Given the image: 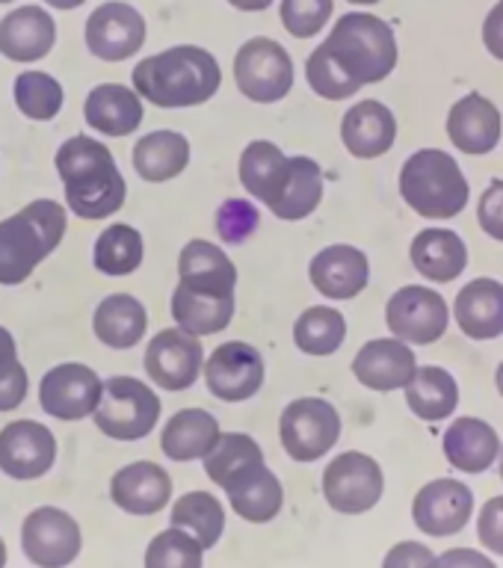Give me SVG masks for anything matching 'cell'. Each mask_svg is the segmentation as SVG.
<instances>
[{
    "label": "cell",
    "instance_id": "obj_7",
    "mask_svg": "<svg viewBox=\"0 0 503 568\" xmlns=\"http://www.w3.org/2000/svg\"><path fill=\"white\" fill-rule=\"evenodd\" d=\"M279 438L293 462H318L341 438V415L320 397L293 399L279 417Z\"/></svg>",
    "mask_w": 503,
    "mask_h": 568
},
{
    "label": "cell",
    "instance_id": "obj_33",
    "mask_svg": "<svg viewBox=\"0 0 503 568\" xmlns=\"http://www.w3.org/2000/svg\"><path fill=\"white\" fill-rule=\"evenodd\" d=\"M225 495H229L231 509L249 524L273 521L284 506L282 479L275 477L266 465L249 470L247 477L238 479Z\"/></svg>",
    "mask_w": 503,
    "mask_h": 568
},
{
    "label": "cell",
    "instance_id": "obj_2",
    "mask_svg": "<svg viewBox=\"0 0 503 568\" xmlns=\"http://www.w3.org/2000/svg\"><path fill=\"white\" fill-rule=\"evenodd\" d=\"M131 78L133 89L145 101L163 110H178L211 101L222 83V71L211 51L195 44H175L137 62Z\"/></svg>",
    "mask_w": 503,
    "mask_h": 568
},
{
    "label": "cell",
    "instance_id": "obj_15",
    "mask_svg": "<svg viewBox=\"0 0 503 568\" xmlns=\"http://www.w3.org/2000/svg\"><path fill=\"white\" fill-rule=\"evenodd\" d=\"M145 373L163 390H187L204 373L202 341L184 328H163L145 346Z\"/></svg>",
    "mask_w": 503,
    "mask_h": 568
},
{
    "label": "cell",
    "instance_id": "obj_12",
    "mask_svg": "<svg viewBox=\"0 0 503 568\" xmlns=\"http://www.w3.org/2000/svg\"><path fill=\"white\" fill-rule=\"evenodd\" d=\"M266 379L264 355L247 341H229L217 346L204 362V382L222 403H243L261 390Z\"/></svg>",
    "mask_w": 503,
    "mask_h": 568
},
{
    "label": "cell",
    "instance_id": "obj_38",
    "mask_svg": "<svg viewBox=\"0 0 503 568\" xmlns=\"http://www.w3.org/2000/svg\"><path fill=\"white\" fill-rule=\"evenodd\" d=\"M172 527H181L199 539L204 550L217 548L225 532V509L211 491H187L172 504Z\"/></svg>",
    "mask_w": 503,
    "mask_h": 568
},
{
    "label": "cell",
    "instance_id": "obj_27",
    "mask_svg": "<svg viewBox=\"0 0 503 568\" xmlns=\"http://www.w3.org/2000/svg\"><path fill=\"white\" fill-rule=\"evenodd\" d=\"M220 420L204 408H181L160 433V450L172 462L204 459L220 442Z\"/></svg>",
    "mask_w": 503,
    "mask_h": 568
},
{
    "label": "cell",
    "instance_id": "obj_1",
    "mask_svg": "<svg viewBox=\"0 0 503 568\" xmlns=\"http://www.w3.org/2000/svg\"><path fill=\"white\" fill-rule=\"evenodd\" d=\"M53 163L66 186V204L80 220H104L128 199V184L104 142L78 133L62 142Z\"/></svg>",
    "mask_w": 503,
    "mask_h": 568
},
{
    "label": "cell",
    "instance_id": "obj_51",
    "mask_svg": "<svg viewBox=\"0 0 503 568\" xmlns=\"http://www.w3.org/2000/svg\"><path fill=\"white\" fill-rule=\"evenodd\" d=\"M483 44L495 60L503 62V0L489 9L486 21H483Z\"/></svg>",
    "mask_w": 503,
    "mask_h": 568
},
{
    "label": "cell",
    "instance_id": "obj_8",
    "mask_svg": "<svg viewBox=\"0 0 503 568\" xmlns=\"http://www.w3.org/2000/svg\"><path fill=\"white\" fill-rule=\"evenodd\" d=\"M385 495V474L368 453L346 450L323 470V497L341 515H364Z\"/></svg>",
    "mask_w": 503,
    "mask_h": 568
},
{
    "label": "cell",
    "instance_id": "obj_13",
    "mask_svg": "<svg viewBox=\"0 0 503 568\" xmlns=\"http://www.w3.org/2000/svg\"><path fill=\"white\" fill-rule=\"evenodd\" d=\"M101 394H104V382L98 379L92 367L80 362L57 364L39 382L42 412L57 420H83L95 415Z\"/></svg>",
    "mask_w": 503,
    "mask_h": 568
},
{
    "label": "cell",
    "instance_id": "obj_24",
    "mask_svg": "<svg viewBox=\"0 0 503 568\" xmlns=\"http://www.w3.org/2000/svg\"><path fill=\"white\" fill-rule=\"evenodd\" d=\"M444 459L462 474H486L501 459V438L495 426L480 417H456L442 438Z\"/></svg>",
    "mask_w": 503,
    "mask_h": 568
},
{
    "label": "cell",
    "instance_id": "obj_40",
    "mask_svg": "<svg viewBox=\"0 0 503 568\" xmlns=\"http://www.w3.org/2000/svg\"><path fill=\"white\" fill-rule=\"evenodd\" d=\"M346 337V320L338 308L311 305L293 323V344L305 355H332Z\"/></svg>",
    "mask_w": 503,
    "mask_h": 568
},
{
    "label": "cell",
    "instance_id": "obj_14",
    "mask_svg": "<svg viewBox=\"0 0 503 568\" xmlns=\"http://www.w3.org/2000/svg\"><path fill=\"white\" fill-rule=\"evenodd\" d=\"M474 515V491L451 477L430 479L412 500V521L421 532L444 539L469 527Z\"/></svg>",
    "mask_w": 503,
    "mask_h": 568
},
{
    "label": "cell",
    "instance_id": "obj_6",
    "mask_svg": "<svg viewBox=\"0 0 503 568\" xmlns=\"http://www.w3.org/2000/svg\"><path fill=\"white\" fill-rule=\"evenodd\" d=\"M95 426L113 442H140L158 426L160 399L145 382L110 376L95 408Z\"/></svg>",
    "mask_w": 503,
    "mask_h": 568
},
{
    "label": "cell",
    "instance_id": "obj_54",
    "mask_svg": "<svg viewBox=\"0 0 503 568\" xmlns=\"http://www.w3.org/2000/svg\"><path fill=\"white\" fill-rule=\"evenodd\" d=\"M495 382H497V390H501V397H503V362H501V367H497V373H495Z\"/></svg>",
    "mask_w": 503,
    "mask_h": 568
},
{
    "label": "cell",
    "instance_id": "obj_3",
    "mask_svg": "<svg viewBox=\"0 0 503 568\" xmlns=\"http://www.w3.org/2000/svg\"><path fill=\"white\" fill-rule=\"evenodd\" d=\"M66 229L69 216L53 199H36L0 222V284H24L36 266L60 246Z\"/></svg>",
    "mask_w": 503,
    "mask_h": 568
},
{
    "label": "cell",
    "instance_id": "obj_17",
    "mask_svg": "<svg viewBox=\"0 0 503 568\" xmlns=\"http://www.w3.org/2000/svg\"><path fill=\"white\" fill-rule=\"evenodd\" d=\"M57 462V438L36 420H12L0 429V470L12 479H39Z\"/></svg>",
    "mask_w": 503,
    "mask_h": 568
},
{
    "label": "cell",
    "instance_id": "obj_53",
    "mask_svg": "<svg viewBox=\"0 0 503 568\" xmlns=\"http://www.w3.org/2000/svg\"><path fill=\"white\" fill-rule=\"evenodd\" d=\"M48 3H51V7H57V9H74V7H80L83 0H48Z\"/></svg>",
    "mask_w": 503,
    "mask_h": 568
},
{
    "label": "cell",
    "instance_id": "obj_16",
    "mask_svg": "<svg viewBox=\"0 0 503 568\" xmlns=\"http://www.w3.org/2000/svg\"><path fill=\"white\" fill-rule=\"evenodd\" d=\"M83 36H87V48L98 60L122 62L140 51L145 42V18L131 3L110 0V3L92 9Z\"/></svg>",
    "mask_w": 503,
    "mask_h": 568
},
{
    "label": "cell",
    "instance_id": "obj_10",
    "mask_svg": "<svg viewBox=\"0 0 503 568\" xmlns=\"http://www.w3.org/2000/svg\"><path fill=\"white\" fill-rule=\"evenodd\" d=\"M21 548L36 568H66L80 557V524L60 506H39L21 524Z\"/></svg>",
    "mask_w": 503,
    "mask_h": 568
},
{
    "label": "cell",
    "instance_id": "obj_48",
    "mask_svg": "<svg viewBox=\"0 0 503 568\" xmlns=\"http://www.w3.org/2000/svg\"><path fill=\"white\" fill-rule=\"evenodd\" d=\"M480 229L486 231L489 237H495L503 243V181H492L483 190L477 207Z\"/></svg>",
    "mask_w": 503,
    "mask_h": 568
},
{
    "label": "cell",
    "instance_id": "obj_42",
    "mask_svg": "<svg viewBox=\"0 0 503 568\" xmlns=\"http://www.w3.org/2000/svg\"><path fill=\"white\" fill-rule=\"evenodd\" d=\"M145 568H204V548L181 527H169L149 541Z\"/></svg>",
    "mask_w": 503,
    "mask_h": 568
},
{
    "label": "cell",
    "instance_id": "obj_41",
    "mask_svg": "<svg viewBox=\"0 0 503 568\" xmlns=\"http://www.w3.org/2000/svg\"><path fill=\"white\" fill-rule=\"evenodd\" d=\"M16 104L18 110L33 119V122H51L62 110V92L60 80L51 78L48 71H21L16 78Z\"/></svg>",
    "mask_w": 503,
    "mask_h": 568
},
{
    "label": "cell",
    "instance_id": "obj_5",
    "mask_svg": "<svg viewBox=\"0 0 503 568\" xmlns=\"http://www.w3.org/2000/svg\"><path fill=\"white\" fill-rule=\"evenodd\" d=\"M326 48L338 60V65L359 80L362 87L380 83L398 65V39L391 24L371 12H346L338 18Z\"/></svg>",
    "mask_w": 503,
    "mask_h": 568
},
{
    "label": "cell",
    "instance_id": "obj_9",
    "mask_svg": "<svg viewBox=\"0 0 503 568\" xmlns=\"http://www.w3.org/2000/svg\"><path fill=\"white\" fill-rule=\"evenodd\" d=\"M234 80L240 95L258 104L282 101L293 87V60L282 44L266 36H255L240 44L234 57Z\"/></svg>",
    "mask_w": 503,
    "mask_h": 568
},
{
    "label": "cell",
    "instance_id": "obj_25",
    "mask_svg": "<svg viewBox=\"0 0 503 568\" xmlns=\"http://www.w3.org/2000/svg\"><path fill=\"white\" fill-rule=\"evenodd\" d=\"M57 42V24L42 7H18L0 18V53L16 62H36Z\"/></svg>",
    "mask_w": 503,
    "mask_h": 568
},
{
    "label": "cell",
    "instance_id": "obj_4",
    "mask_svg": "<svg viewBox=\"0 0 503 568\" xmlns=\"http://www.w3.org/2000/svg\"><path fill=\"white\" fill-rule=\"evenodd\" d=\"M400 195L418 216L453 220L465 211L471 186L453 154L442 149H421L400 169Z\"/></svg>",
    "mask_w": 503,
    "mask_h": 568
},
{
    "label": "cell",
    "instance_id": "obj_29",
    "mask_svg": "<svg viewBox=\"0 0 503 568\" xmlns=\"http://www.w3.org/2000/svg\"><path fill=\"white\" fill-rule=\"evenodd\" d=\"M412 264L424 278L435 284L453 282L469 266V246L465 240L451 229H426L412 240Z\"/></svg>",
    "mask_w": 503,
    "mask_h": 568
},
{
    "label": "cell",
    "instance_id": "obj_39",
    "mask_svg": "<svg viewBox=\"0 0 503 568\" xmlns=\"http://www.w3.org/2000/svg\"><path fill=\"white\" fill-rule=\"evenodd\" d=\"M142 255H145V243H142L140 231L124 222H115L98 234L92 264L98 273L119 278V275H131L133 270H140Z\"/></svg>",
    "mask_w": 503,
    "mask_h": 568
},
{
    "label": "cell",
    "instance_id": "obj_32",
    "mask_svg": "<svg viewBox=\"0 0 503 568\" xmlns=\"http://www.w3.org/2000/svg\"><path fill=\"white\" fill-rule=\"evenodd\" d=\"M320 199H323V172H320L318 160L296 154L288 160V178H284L279 195L266 207L279 220L296 222L318 211Z\"/></svg>",
    "mask_w": 503,
    "mask_h": 568
},
{
    "label": "cell",
    "instance_id": "obj_26",
    "mask_svg": "<svg viewBox=\"0 0 503 568\" xmlns=\"http://www.w3.org/2000/svg\"><path fill=\"white\" fill-rule=\"evenodd\" d=\"M453 317L474 341L503 335V284L495 278H474L456 293Z\"/></svg>",
    "mask_w": 503,
    "mask_h": 568
},
{
    "label": "cell",
    "instance_id": "obj_31",
    "mask_svg": "<svg viewBox=\"0 0 503 568\" xmlns=\"http://www.w3.org/2000/svg\"><path fill=\"white\" fill-rule=\"evenodd\" d=\"M190 166V142L178 131H151L133 145V169L142 181L163 184Z\"/></svg>",
    "mask_w": 503,
    "mask_h": 568
},
{
    "label": "cell",
    "instance_id": "obj_21",
    "mask_svg": "<svg viewBox=\"0 0 503 568\" xmlns=\"http://www.w3.org/2000/svg\"><path fill=\"white\" fill-rule=\"evenodd\" d=\"M172 317L190 335H217L234 317V291L229 287H195L178 282L172 293Z\"/></svg>",
    "mask_w": 503,
    "mask_h": 568
},
{
    "label": "cell",
    "instance_id": "obj_47",
    "mask_svg": "<svg viewBox=\"0 0 503 568\" xmlns=\"http://www.w3.org/2000/svg\"><path fill=\"white\" fill-rule=\"evenodd\" d=\"M477 539L483 548L503 557V497H489L477 515Z\"/></svg>",
    "mask_w": 503,
    "mask_h": 568
},
{
    "label": "cell",
    "instance_id": "obj_11",
    "mask_svg": "<svg viewBox=\"0 0 503 568\" xmlns=\"http://www.w3.org/2000/svg\"><path fill=\"white\" fill-rule=\"evenodd\" d=\"M385 323L400 341L426 346L435 344L447 332L451 308H447L442 293L433 291V287L406 284L385 305Z\"/></svg>",
    "mask_w": 503,
    "mask_h": 568
},
{
    "label": "cell",
    "instance_id": "obj_45",
    "mask_svg": "<svg viewBox=\"0 0 503 568\" xmlns=\"http://www.w3.org/2000/svg\"><path fill=\"white\" fill-rule=\"evenodd\" d=\"M332 18V0H282V24L296 39L320 33Z\"/></svg>",
    "mask_w": 503,
    "mask_h": 568
},
{
    "label": "cell",
    "instance_id": "obj_22",
    "mask_svg": "<svg viewBox=\"0 0 503 568\" xmlns=\"http://www.w3.org/2000/svg\"><path fill=\"white\" fill-rule=\"evenodd\" d=\"M503 133V119L486 95L460 98L447 113V136L460 151L465 154H489L497 149Z\"/></svg>",
    "mask_w": 503,
    "mask_h": 568
},
{
    "label": "cell",
    "instance_id": "obj_36",
    "mask_svg": "<svg viewBox=\"0 0 503 568\" xmlns=\"http://www.w3.org/2000/svg\"><path fill=\"white\" fill-rule=\"evenodd\" d=\"M288 160L291 158L275 142H249L243 154H240V184L247 186L255 199L270 204L282 190L284 178H288Z\"/></svg>",
    "mask_w": 503,
    "mask_h": 568
},
{
    "label": "cell",
    "instance_id": "obj_44",
    "mask_svg": "<svg viewBox=\"0 0 503 568\" xmlns=\"http://www.w3.org/2000/svg\"><path fill=\"white\" fill-rule=\"evenodd\" d=\"M27 397V371L18 362V346L12 332L0 326V412H12Z\"/></svg>",
    "mask_w": 503,
    "mask_h": 568
},
{
    "label": "cell",
    "instance_id": "obj_52",
    "mask_svg": "<svg viewBox=\"0 0 503 568\" xmlns=\"http://www.w3.org/2000/svg\"><path fill=\"white\" fill-rule=\"evenodd\" d=\"M231 7L243 9V12H261V9H266L273 0H229Z\"/></svg>",
    "mask_w": 503,
    "mask_h": 568
},
{
    "label": "cell",
    "instance_id": "obj_55",
    "mask_svg": "<svg viewBox=\"0 0 503 568\" xmlns=\"http://www.w3.org/2000/svg\"><path fill=\"white\" fill-rule=\"evenodd\" d=\"M7 566V545H3V539H0V568Z\"/></svg>",
    "mask_w": 503,
    "mask_h": 568
},
{
    "label": "cell",
    "instance_id": "obj_46",
    "mask_svg": "<svg viewBox=\"0 0 503 568\" xmlns=\"http://www.w3.org/2000/svg\"><path fill=\"white\" fill-rule=\"evenodd\" d=\"M258 229V207L243 199H231L217 211V231L225 243H243Z\"/></svg>",
    "mask_w": 503,
    "mask_h": 568
},
{
    "label": "cell",
    "instance_id": "obj_28",
    "mask_svg": "<svg viewBox=\"0 0 503 568\" xmlns=\"http://www.w3.org/2000/svg\"><path fill=\"white\" fill-rule=\"evenodd\" d=\"M89 128L107 136H128L142 124V101L137 89L122 83H98L83 104Z\"/></svg>",
    "mask_w": 503,
    "mask_h": 568
},
{
    "label": "cell",
    "instance_id": "obj_58",
    "mask_svg": "<svg viewBox=\"0 0 503 568\" xmlns=\"http://www.w3.org/2000/svg\"><path fill=\"white\" fill-rule=\"evenodd\" d=\"M0 3H9V0H0Z\"/></svg>",
    "mask_w": 503,
    "mask_h": 568
},
{
    "label": "cell",
    "instance_id": "obj_19",
    "mask_svg": "<svg viewBox=\"0 0 503 568\" xmlns=\"http://www.w3.org/2000/svg\"><path fill=\"white\" fill-rule=\"evenodd\" d=\"M311 284L318 287L326 300L344 302L353 300L368 287L371 278V264L362 248L350 243H335V246L320 248L309 266Z\"/></svg>",
    "mask_w": 503,
    "mask_h": 568
},
{
    "label": "cell",
    "instance_id": "obj_50",
    "mask_svg": "<svg viewBox=\"0 0 503 568\" xmlns=\"http://www.w3.org/2000/svg\"><path fill=\"white\" fill-rule=\"evenodd\" d=\"M433 568H497L486 554H480L474 548H451L439 554Z\"/></svg>",
    "mask_w": 503,
    "mask_h": 568
},
{
    "label": "cell",
    "instance_id": "obj_34",
    "mask_svg": "<svg viewBox=\"0 0 503 568\" xmlns=\"http://www.w3.org/2000/svg\"><path fill=\"white\" fill-rule=\"evenodd\" d=\"M406 403L421 420L439 424L453 415V408L460 406V385L451 373L435 364L418 367L415 379L406 385Z\"/></svg>",
    "mask_w": 503,
    "mask_h": 568
},
{
    "label": "cell",
    "instance_id": "obj_49",
    "mask_svg": "<svg viewBox=\"0 0 503 568\" xmlns=\"http://www.w3.org/2000/svg\"><path fill=\"white\" fill-rule=\"evenodd\" d=\"M433 562L435 554L421 541H398L382 559V568H433Z\"/></svg>",
    "mask_w": 503,
    "mask_h": 568
},
{
    "label": "cell",
    "instance_id": "obj_35",
    "mask_svg": "<svg viewBox=\"0 0 503 568\" xmlns=\"http://www.w3.org/2000/svg\"><path fill=\"white\" fill-rule=\"evenodd\" d=\"M204 474L211 477V483L229 491L238 479H243L249 470L266 465L261 444L247 433H222L217 447L204 456Z\"/></svg>",
    "mask_w": 503,
    "mask_h": 568
},
{
    "label": "cell",
    "instance_id": "obj_56",
    "mask_svg": "<svg viewBox=\"0 0 503 568\" xmlns=\"http://www.w3.org/2000/svg\"><path fill=\"white\" fill-rule=\"evenodd\" d=\"M350 3H380V0H350Z\"/></svg>",
    "mask_w": 503,
    "mask_h": 568
},
{
    "label": "cell",
    "instance_id": "obj_30",
    "mask_svg": "<svg viewBox=\"0 0 503 568\" xmlns=\"http://www.w3.org/2000/svg\"><path fill=\"white\" fill-rule=\"evenodd\" d=\"M149 314L137 296L131 293H110L107 300L98 302L92 332L110 349H131L145 337Z\"/></svg>",
    "mask_w": 503,
    "mask_h": 568
},
{
    "label": "cell",
    "instance_id": "obj_18",
    "mask_svg": "<svg viewBox=\"0 0 503 568\" xmlns=\"http://www.w3.org/2000/svg\"><path fill=\"white\" fill-rule=\"evenodd\" d=\"M355 379L371 390H406V385L415 379L418 358L409 349L406 341L400 337H373L355 353L353 358Z\"/></svg>",
    "mask_w": 503,
    "mask_h": 568
},
{
    "label": "cell",
    "instance_id": "obj_23",
    "mask_svg": "<svg viewBox=\"0 0 503 568\" xmlns=\"http://www.w3.org/2000/svg\"><path fill=\"white\" fill-rule=\"evenodd\" d=\"M341 140L346 151L359 160L382 158L398 140V119L382 101H359L344 113L341 122Z\"/></svg>",
    "mask_w": 503,
    "mask_h": 568
},
{
    "label": "cell",
    "instance_id": "obj_43",
    "mask_svg": "<svg viewBox=\"0 0 503 568\" xmlns=\"http://www.w3.org/2000/svg\"><path fill=\"white\" fill-rule=\"evenodd\" d=\"M305 78H309V87L314 89L320 98H329V101H341V98L355 95V92L362 89L359 80L350 78V74L338 65V60L332 57L326 42L318 44L314 53L309 57V62H305Z\"/></svg>",
    "mask_w": 503,
    "mask_h": 568
},
{
    "label": "cell",
    "instance_id": "obj_37",
    "mask_svg": "<svg viewBox=\"0 0 503 568\" xmlns=\"http://www.w3.org/2000/svg\"><path fill=\"white\" fill-rule=\"evenodd\" d=\"M178 278L195 287H238V266L217 243L190 240L178 255Z\"/></svg>",
    "mask_w": 503,
    "mask_h": 568
},
{
    "label": "cell",
    "instance_id": "obj_20",
    "mask_svg": "<svg viewBox=\"0 0 503 568\" xmlns=\"http://www.w3.org/2000/svg\"><path fill=\"white\" fill-rule=\"evenodd\" d=\"M110 497L128 515H158L172 497V477L158 462H131L110 479Z\"/></svg>",
    "mask_w": 503,
    "mask_h": 568
},
{
    "label": "cell",
    "instance_id": "obj_57",
    "mask_svg": "<svg viewBox=\"0 0 503 568\" xmlns=\"http://www.w3.org/2000/svg\"><path fill=\"white\" fill-rule=\"evenodd\" d=\"M501 479H503V447H501Z\"/></svg>",
    "mask_w": 503,
    "mask_h": 568
}]
</instances>
